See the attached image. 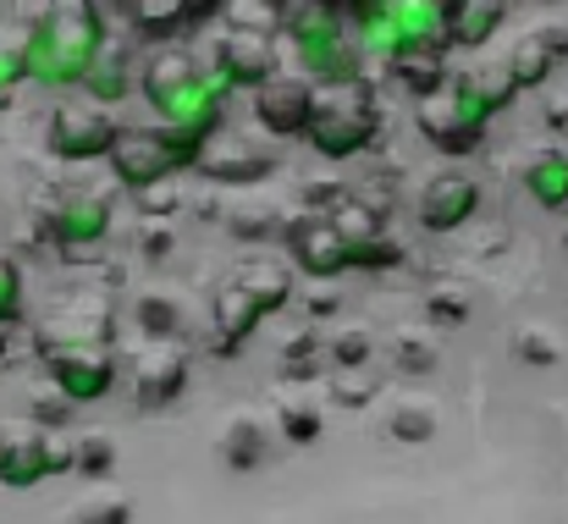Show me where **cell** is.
I'll return each instance as SVG.
<instances>
[{
  "label": "cell",
  "mask_w": 568,
  "mask_h": 524,
  "mask_svg": "<svg viewBox=\"0 0 568 524\" xmlns=\"http://www.w3.org/2000/svg\"><path fill=\"white\" fill-rule=\"evenodd\" d=\"M210 67L232 83V94L237 89H248V94H260L271 78H282V56H276V39L271 33H260V28H243V22H226L221 33H215V50H210Z\"/></svg>",
  "instance_id": "7"
},
{
  "label": "cell",
  "mask_w": 568,
  "mask_h": 524,
  "mask_svg": "<svg viewBox=\"0 0 568 524\" xmlns=\"http://www.w3.org/2000/svg\"><path fill=\"white\" fill-rule=\"evenodd\" d=\"M381 133V105L376 89L365 78H343V83H315V128H310V150L321 161H354L376 144Z\"/></svg>",
  "instance_id": "2"
},
{
  "label": "cell",
  "mask_w": 568,
  "mask_h": 524,
  "mask_svg": "<svg viewBox=\"0 0 568 524\" xmlns=\"http://www.w3.org/2000/svg\"><path fill=\"white\" fill-rule=\"evenodd\" d=\"M414 122H419V133H425L442 155H469V150H480V139H486V128L458 105L453 83H447V89H436L430 100H419Z\"/></svg>",
  "instance_id": "16"
},
{
  "label": "cell",
  "mask_w": 568,
  "mask_h": 524,
  "mask_svg": "<svg viewBox=\"0 0 568 524\" xmlns=\"http://www.w3.org/2000/svg\"><path fill=\"white\" fill-rule=\"evenodd\" d=\"M365 359H371V337H365V332H343V337L332 343V364H337V370H365Z\"/></svg>",
  "instance_id": "41"
},
{
  "label": "cell",
  "mask_w": 568,
  "mask_h": 524,
  "mask_svg": "<svg viewBox=\"0 0 568 524\" xmlns=\"http://www.w3.org/2000/svg\"><path fill=\"white\" fill-rule=\"evenodd\" d=\"M514 353H519L525 364H558V359H564L558 337H552L547 326H519V332H514Z\"/></svg>",
  "instance_id": "36"
},
{
  "label": "cell",
  "mask_w": 568,
  "mask_h": 524,
  "mask_svg": "<svg viewBox=\"0 0 568 524\" xmlns=\"http://www.w3.org/2000/svg\"><path fill=\"white\" fill-rule=\"evenodd\" d=\"M221 458H226V470H237V475L260 470V464L271 458V431H265V420L237 414V420L226 425V436H221Z\"/></svg>",
  "instance_id": "23"
},
{
  "label": "cell",
  "mask_w": 568,
  "mask_h": 524,
  "mask_svg": "<svg viewBox=\"0 0 568 524\" xmlns=\"http://www.w3.org/2000/svg\"><path fill=\"white\" fill-rule=\"evenodd\" d=\"M271 310L237 282V276H226L221 288H215V299H210V321H215V353L226 359V353H237L248 337H254V326L265 321Z\"/></svg>",
  "instance_id": "17"
},
{
  "label": "cell",
  "mask_w": 568,
  "mask_h": 524,
  "mask_svg": "<svg viewBox=\"0 0 568 524\" xmlns=\"http://www.w3.org/2000/svg\"><path fill=\"white\" fill-rule=\"evenodd\" d=\"M133 83H139V67H133V44H122V39H111L105 50H100V61H94V72H89V94H94V105H116V100H128L133 94Z\"/></svg>",
  "instance_id": "21"
},
{
  "label": "cell",
  "mask_w": 568,
  "mask_h": 524,
  "mask_svg": "<svg viewBox=\"0 0 568 524\" xmlns=\"http://www.w3.org/2000/svg\"><path fill=\"white\" fill-rule=\"evenodd\" d=\"M392 78H397L414 100H430L436 89L453 83V72H447V44H414V50H403V56L392 61Z\"/></svg>",
  "instance_id": "20"
},
{
  "label": "cell",
  "mask_w": 568,
  "mask_h": 524,
  "mask_svg": "<svg viewBox=\"0 0 568 524\" xmlns=\"http://www.w3.org/2000/svg\"><path fill=\"white\" fill-rule=\"evenodd\" d=\"M116 139H122V122L105 105H55V117H50V155L55 161H72V167L111 161Z\"/></svg>",
  "instance_id": "10"
},
{
  "label": "cell",
  "mask_w": 568,
  "mask_h": 524,
  "mask_svg": "<svg viewBox=\"0 0 568 524\" xmlns=\"http://www.w3.org/2000/svg\"><path fill=\"white\" fill-rule=\"evenodd\" d=\"M22 321V265L0 254V332Z\"/></svg>",
  "instance_id": "37"
},
{
  "label": "cell",
  "mask_w": 568,
  "mask_h": 524,
  "mask_svg": "<svg viewBox=\"0 0 568 524\" xmlns=\"http://www.w3.org/2000/svg\"><path fill=\"white\" fill-rule=\"evenodd\" d=\"M475 210H480V182L469 172L430 177L419 188V199H414V215H419L425 232H458V226L475 221Z\"/></svg>",
  "instance_id": "15"
},
{
  "label": "cell",
  "mask_w": 568,
  "mask_h": 524,
  "mask_svg": "<svg viewBox=\"0 0 568 524\" xmlns=\"http://www.w3.org/2000/svg\"><path fill=\"white\" fill-rule=\"evenodd\" d=\"M276 425H282V436H287V442H298V447L321 442V431H326V425H321V414H315L310 403H287Z\"/></svg>",
  "instance_id": "38"
},
{
  "label": "cell",
  "mask_w": 568,
  "mask_h": 524,
  "mask_svg": "<svg viewBox=\"0 0 568 524\" xmlns=\"http://www.w3.org/2000/svg\"><path fill=\"white\" fill-rule=\"evenodd\" d=\"M392 6V22L403 33V50L414 44H447V11L442 0H386Z\"/></svg>",
  "instance_id": "24"
},
{
  "label": "cell",
  "mask_w": 568,
  "mask_h": 524,
  "mask_svg": "<svg viewBox=\"0 0 568 524\" xmlns=\"http://www.w3.org/2000/svg\"><path fill=\"white\" fill-rule=\"evenodd\" d=\"M469 310H475V304H469L464 288H430V293H425V315H430V326H442V332H447V326H464Z\"/></svg>",
  "instance_id": "33"
},
{
  "label": "cell",
  "mask_w": 568,
  "mask_h": 524,
  "mask_svg": "<svg viewBox=\"0 0 568 524\" xmlns=\"http://www.w3.org/2000/svg\"><path fill=\"white\" fill-rule=\"evenodd\" d=\"M67 414H72V403H67L61 392L33 403V420H39V431H61V425H67Z\"/></svg>",
  "instance_id": "44"
},
{
  "label": "cell",
  "mask_w": 568,
  "mask_h": 524,
  "mask_svg": "<svg viewBox=\"0 0 568 524\" xmlns=\"http://www.w3.org/2000/svg\"><path fill=\"white\" fill-rule=\"evenodd\" d=\"M111 44L100 0H50V11L22 33V67L39 89H83L100 50Z\"/></svg>",
  "instance_id": "1"
},
{
  "label": "cell",
  "mask_w": 568,
  "mask_h": 524,
  "mask_svg": "<svg viewBox=\"0 0 568 524\" xmlns=\"http://www.w3.org/2000/svg\"><path fill=\"white\" fill-rule=\"evenodd\" d=\"M282 243H287V260H293L304 276H315V282H332V276L354 271V249H348V238L337 232L332 210H304V215H293V221L282 226Z\"/></svg>",
  "instance_id": "8"
},
{
  "label": "cell",
  "mask_w": 568,
  "mask_h": 524,
  "mask_svg": "<svg viewBox=\"0 0 568 524\" xmlns=\"http://www.w3.org/2000/svg\"><path fill=\"white\" fill-rule=\"evenodd\" d=\"M122 11L139 39L172 44L178 33H189V0H122Z\"/></svg>",
  "instance_id": "22"
},
{
  "label": "cell",
  "mask_w": 568,
  "mask_h": 524,
  "mask_svg": "<svg viewBox=\"0 0 568 524\" xmlns=\"http://www.w3.org/2000/svg\"><path fill=\"white\" fill-rule=\"evenodd\" d=\"M547 50H552L558 61H568V28H547Z\"/></svg>",
  "instance_id": "46"
},
{
  "label": "cell",
  "mask_w": 568,
  "mask_h": 524,
  "mask_svg": "<svg viewBox=\"0 0 568 524\" xmlns=\"http://www.w3.org/2000/svg\"><path fill=\"white\" fill-rule=\"evenodd\" d=\"M326 392H332V403H337V409H365V403L381 392V375H365V370H337V375H326Z\"/></svg>",
  "instance_id": "31"
},
{
  "label": "cell",
  "mask_w": 568,
  "mask_h": 524,
  "mask_svg": "<svg viewBox=\"0 0 568 524\" xmlns=\"http://www.w3.org/2000/svg\"><path fill=\"white\" fill-rule=\"evenodd\" d=\"M386 431H392V442H430L436 436V403H425V397L397 403L392 420H386Z\"/></svg>",
  "instance_id": "29"
},
{
  "label": "cell",
  "mask_w": 568,
  "mask_h": 524,
  "mask_svg": "<svg viewBox=\"0 0 568 524\" xmlns=\"http://www.w3.org/2000/svg\"><path fill=\"white\" fill-rule=\"evenodd\" d=\"M189 78H199V61H193L183 44H155V56L144 61V94H150V105L155 100H166L172 89H183Z\"/></svg>",
  "instance_id": "25"
},
{
  "label": "cell",
  "mask_w": 568,
  "mask_h": 524,
  "mask_svg": "<svg viewBox=\"0 0 568 524\" xmlns=\"http://www.w3.org/2000/svg\"><path fill=\"white\" fill-rule=\"evenodd\" d=\"M442 11H447V44L453 50H480L503 28L508 0H442Z\"/></svg>",
  "instance_id": "19"
},
{
  "label": "cell",
  "mask_w": 568,
  "mask_h": 524,
  "mask_svg": "<svg viewBox=\"0 0 568 524\" xmlns=\"http://www.w3.org/2000/svg\"><path fill=\"white\" fill-rule=\"evenodd\" d=\"M199 155H204V144L172 133V128H122V139L111 150V177L128 193L144 199V193H155L178 172H199Z\"/></svg>",
  "instance_id": "4"
},
{
  "label": "cell",
  "mask_w": 568,
  "mask_h": 524,
  "mask_svg": "<svg viewBox=\"0 0 568 524\" xmlns=\"http://www.w3.org/2000/svg\"><path fill=\"white\" fill-rule=\"evenodd\" d=\"M282 28H287V39H293L298 67L310 72V83L365 78V72H359L365 50H359V39H354V28H348V17H343L337 6H326V0H298Z\"/></svg>",
  "instance_id": "3"
},
{
  "label": "cell",
  "mask_w": 568,
  "mask_h": 524,
  "mask_svg": "<svg viewBox=\"0 0 568 524\" xmlns=\"http://www.w3.org/2000/svg\"><path fill=\"white\" fill-rule=\"evenodd\" d=\"M133 315H139L144 337H178V332H183V315H178V304H172V299H161V293H144Z\"/></svg>",
  "instance_id": "34"
},
{
  "label": "cell",
  "mask_w": 568,
  "mask_h": 524,
  "mask_svg": "<svg viewBox=\"0 0 568 524\" xmlns=\"http://www.w3.org/2000/svg\"><path fill=\"white\" fill-rule=\"evenodd\" d=\"M226 226H232V238H243V243H260V238H271V232L282 226V215H276V210H254L248 199H232V210H226Z\"/></svg>",
  "instance_id": "32"
},
{
  "label": "cell",
  "mask_w": 568,
  "mask_h": 524,
  "mask_svg": "<svg viewBox=\"0 0 568 524\" xmlns=\"http://www.w3.org/2000/svg\"><path fill=\"white\" fill-rule=\"evenodd\" d=\"M28 78V67H22V50H0V100L17 89Z\"/></svg>",
  "instance_id": "45"
},
{
  "label": "cell",
  "mask_w": 568,
  "mask_h": 524,
  "mask_svg": "<svg viewBox=\"0 0 568 524\" xmlns=\"http://www.w3.org/2000/svg\"><path fill=\"white\" fill-rule=\"evenodd\" d=\"M105 232H111V199L94 193V188L67 193L50 215V238H55L61 254H94L105 243Z\"/></svg>",
  "instance_id": "14"
},
{
  "label": "cell",
  "mask_w": 568,
  "mask_h": 524,
  "mask_svg": "<svg viewBox=\"0 0 568 524\" xmlns=\"http://www.w3.org/2000/svg\"><path fill=\"white\" fill-rule=\"evenodd\" d=\"M78 470V442H67L61 431H0V486L6 492H33L50 475H72Z\"/></svg>",
  "instance_id": "6"
},
{
  "label": "cell",
  "mask_w": 568,
  "mask_h": 524,
  "mask_svg": "<svg viewBox=\"0 0 568 524\" xmlns=\"http://www.w3.org/2000/svg\"><path fill=\"white\" fill-rule=\"evenodd\" d=\"M226 94H232V83H226L215 67H199V78H189L183 89H172L166 100H155L161 128L210 144V139L221 133V105H226Z\"/></svg>",
  "instance_id": "9"
},
{
  "label": "cell",
  "mask_w": 568,
  "mask_h": 524,
  "mask_svg": "<svg viewBox=\"0 0 568 524\" xmlns=\"http://www.w3.org/2000/svg\"><path fill=\"white\" fill-rule=\"evenodd\" d=\"M392 265H403V243H392L386 232H381L376 243L354 249V271H392Z\"/></svg>",
  "instance_id": "39"
},
{
  "label": "cell",
  "mask_w": 568,
  "mask_h": 524,
  "mask_svg": "<svg viewBox=\"0 0 568 524\" xmlns=\"http://www.w3.org/2000/svg\"><path fill=\"white\" fill-rule=\"evenodd\" d=\"M6 349H11V337H6V332H0V359H6Z\"/></svg>",
  "instance_id": "49"
},
{
  "label": "cell",
  "mask_w": 568,
  "mask_h": 524,
  "mask_svg": "<svg viewBox=\"0 0 568 524\" xmlns=\"http://www.w3.org/2000/svg\"><path fill=\"white\" fill-rule=\"evenodd\" d=\"M111 326H116L111 299H100V293H78V299H67V304L44 321L39 337H55V343H111Z\"/></svg>",
  "instance_id": "18"
},
{
  "label": "cell",
  "mask_w": 568,
  "mask_h": 524,
  "mask_svg": "<svg viewBox=\"0 0 568 524\" xmlns=\"http://www.w3.org/2000/svg\"><path fill=\"white\" fill-rule=\"evenodd\" d=\"M332 310H337V293H315L310 299V315H332Z\"/></svg>",
  "instance_id": "47"
},
{
  "label": "cell",
  "mask_w": 568,
  "mask_h": 524,
  "mask_svg": "<svg viewBox=\"0 0 568 524\" xmlns=\"http://www.w3.org/2000/svg\"><path fill=\"white\" fill-rule=\"evenodd\" d=\"M564 249H568V226H564Z\"/></svg>",
  "instance_id": "50"
},
{
  "label": "cell",
  "mask_w": 568,
  "mask_h": 524,
  "mask_svg": "<svg viewBox=\"0 0 568 524\" xmlns=\"http://www.w3.org/2000/svg\"><path fill=\"white\" fill-rule=\"evenodd\" d=\"M547 122H552L558 133H568V100H564V105H552V111H547Z\"/></svg>",
  "instance_id": "48"
},
{
  "label": "cell",
  "mask_w": 568,
  "mask_h": 524,
  "mask_svg": "<svg viewBox=\"0 0 568 524\" xmlns=\"http://www.w3.org/2000/svg\"><path fill=\"white\" fill-rule=\"evenodd\" d=\"M39 359H44L50 386L72 409L111 397L116 381H122V359L111 353V343H55V337H39Z\"/></svg>",
  "instance_id": "5"
},
{
  "label": "cell",
  "mask_w": 568,
  "mask_h": 524,
  "mask_svg": "<svg viewBox=\"0 0 568 524\" xmlns=\"http://www.w3.org/2000/svg\"><path fill=\"white\" fill-rule=\"evenodd\" d=\"M248 111H254V128L271 133L276 144H282V139H310V128H315V83L282 72V78H271V83L254 94Z\"/></svg>",
  "instance_id": "12"
},
{
  "label": "cell",
  "mask_w": 568,
  "mask_h": 524,
  "mask_svg": "<svg viewBox=\"0 0 568 524\" xmlns=\"http://www.w3.org/2000/svg\"><path fill=\"white\" fill-rule=\"evenodd\" d=\"M265 310H282L287 299H293V271L287 265H276V260H243L237 271H232Z\"/></svg>",
  "instance_id": "27"
},
{
  "label": "cell",
  "mask_w": 568,
  "mask_h": 524,
  "mask_svg": "<svg viewBox=\"0 0 568 524\" xmlns=\"http://www.w3.org/2000/svg\"><path fill=\"white\" fill-rule=\"evenodd\" d=\"M392 359H397V370H430V364H436V343H425V337H397V343H392Z\"/></svg>",
  "instance_id": "42"
},
{
  "label": "cell",
  "mask_w": 568,
  "mask_h": 524,
  "mask_svg": "<svg viewBox=\"0 0 568 524\" xmlns=\"http://www.w3.org/2000/svg\"><path fill=\"white\" fill-rule=\"evenodd\" d=\"M332 221H337V232L348 238V249H365V243H376L381 238V215L371 210V204H359L354 193L332 210Z\"/></svg>",
  "instance_id": "30"
},
{
  "label": "cell",
  "mask_w": 568,
  "mask_h": 524,
  "mask_svg": "<svg viewBox=\"0 0 568 524\" xmlns=\"http://www.w3.org/2000/svg\"><path fill=\"white\" fill-rule=\"evenodd\" d=\"M111 470H116V442H111V436H100V431L78 436V475H89V481H105Z\"/></svg>",
  "instance_id": "35"
},
{
  "label": "cell",
  "mask_w": 568,
  "mask_h": 524,
  "mask_svg": "<svg viewBox=\"0 0 568 524\" xmlns=\"http://www.w3.org/2000/svg\"><path fill=\"white\" fill-rule=\"evenodd\" d=\"M128 370H133L139 409H172L189 392V349L178 337H144L128 353Z\"/></svg>",
  "instance_id": "11"
},
{
  "label": "cell",
  "mask_w": 568,
  "mask_h": 524,
  "mask_svg": "<svg viewBox=\"0 0 568 524\" xmlns=\"http://www.w3.org/2000/svg\"><path fill=\"white\" fill-rule=\"evenodd\" d=\"M552 67H558V56L547 50V33L519 39V44H514V56H508V78H514L519 89H541V83L552 78Z\"/></svg>",
  "instance_id": "28"
},
{
  "label": "cell",
  "mask_w": 568,
  "mask_h": 524,
  "mask_svg": "<svg viewBox=\"0 0 568 524\" xmlns=\"http://www.w3.org/2000/svg\"><path fill=\"white\" fill-rule=\"evenodd\" d=\"M276 167H282V155L265 150V144H254V139H243V133H215L204 144V155H199V177H210L221 188H254Z\"/></svg>",
  "instance_id": "13"
},
{
  "label": "cell",
  "mask_w": 568,
  "mask_h": 524,
  "mask_svg": "<svg viewBox=\"0 0 568 524\" xmlns=\"http://www.w3.org/2000/svg\"><path fill=\"white\" fill-rule=\"evenodd\" d=\"M67 524H133V508H128V497H111V503H78Z\"/></svg>",
  "instance_id": "40"
},
{
  "label": "cell",
  "mask_w": 568,
  "mask_h": 524,
  "mask_svg": "<svg viewBox=\"0 0 568 524\" xmlns=\"http://www.w3.org/2000/svg\"><path fill=\"white\" fill-rule=\"evenodd\" d=\"M172 243H178V238H172V226H166V221H150V226L139 232V249H144L150 260H166V254H172Z\"/></svg>",
  "instance_id": "43"
},
{
  "label": "cell",
  "mask_w": 568,
  "mask_h": 524,
  "mask_svg": "<svg viewBox=\"0 0 568 524\" xmlns=\"http://www.w3.org/2000/svg\"><path fill=\"white\" fill-rule=\"evenodd\" d=\"M525 193H530L541 210H568V155L564 150H541V155L525 167Z\"/></svg>",
  "instance_id": "26"
}]
</instances>
